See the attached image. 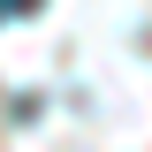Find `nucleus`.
Masks as SVG:
<instances>
[{
    "label": "nucleus",
    "instance_id": "f257e3e1",
    "mask_svg": "<svg viewBox=\"0 0 152 152\" xmlns=\"http://www.w3.org/2000/svg\"><path fill=\"white\" fill-rule=\"evenodd\" d=\"M31 8H38V0H0V15H31Z\"/></svg>",
    "mask_w": 152,
    "mask_h": 152
}]
</instances>
